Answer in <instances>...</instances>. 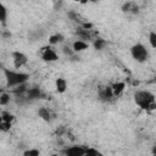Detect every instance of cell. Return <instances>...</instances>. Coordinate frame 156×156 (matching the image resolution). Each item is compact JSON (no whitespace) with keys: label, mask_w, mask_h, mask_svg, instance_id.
Segmentation results:
<instances>
[{"label":"cell","mask_w":156,"mask_h":156,"mask_svg":"<svg viewBox=\"0 0 156 156\" xmlns=\"http://www.w3.org/2000/svg\"><path fill=\"white\" fill-rule=\"evenodd\" d=\"M134 101L143 110H155L156 107L155 95L149 90H138L134 94Z\"/></svg>","instance_id":"1"},{"label":"cell","mask_w":156,"mask_h":156,"mask_svg":"<svg viewBox=\"0 0 156 156\" xmlns=\"http://www.w3.org/2000/svg\"><path fill=\"white\" fill-rule=\"evenodd\" d=\"M5 79H6V85L9 88H15L17 85L24 84L29 79V74L24 72H18V71H12L9 68L4 69Z\"/></svg>","instance_id":"2"},{"label":"cell","mask_w":156,"mask_h":156,"mask_svg":"<svg viewBox=\"0 0 156 156\" xmlns=\"http://www.w3.org/2000/svg\"><path fill=\"white\" fill-rule=\"evenodd\" d=\"M130 54H132L133 58L135 61H138V62H145L149 58V51H147V49L143 44H140V43H138V44H135V45L132 46Z\"/></svg>","instance_id":"3"},{"label":"cell","mask_w":156,"mask_h":156,"mask_svg":"<svg viewBox=\"0 0 156 156\" xmlns=\"http://www.w3.org/2000/svg\"><path fill=\"white\" fill-rule=\"evenodd\" d=\"M41 58L45 62H55L58 60V55L55 51L54 48L51 46H45L43 48V52H41Z\"/></svg>","instance_id":"4"},{"label":"cell","mask_w":156,"mask_h":156,"mask_svg":"<svg viewBox=\"0 0 156 156\" xmlns=\"http://www.w3.org/2000/svg\"><path fill=\"white\" fill-rule=\"evenodd\" d=\"M85 152H87V147L80 146V145L68 146L67 149L63 150L65 156H84Z\"/></svg>","instance_id":"5"},{"label":"cell","mask_w":156,"mask_h":156,"mask_svg":"<svg viewBox=\"0 0 156 156\" xmlns=\"http://www.w3.org/2000/svg\"><path fill=\"white\" fill-rule=\"evenodd\" d=\"M12 60H13V66L16 68H21L22 66H24L28 62L27 56L21 51H13L12 52Z\"/></svg>","instance_id":"6"},{"label":"cell","mask_w":156,"mask_h":156,"mask_svg":"<svg viewBox=\"0 0 156 156\" xmlns=\"http://www.w3.org/2000/svg\"><path fill=\"white\" fill-rule=\"evenodd\" d=\"M26 94H27L28 100H35V99H39L41 96V90L38 87H33V88H28Z\"/></svg>","instance_id":"7"},{"label":"cell","mask_w":156,"mask_h":156,"mask_svg":"<svg viewBox=\"0 0 156 156\" xmlns=\"http://www.w3.org/2000/svg\"><path fill=\"white\" fill-rule=\"evenodd\" d=\"M99 96L102 101H110L113 98V93L111 90V87H106V88L101 89L100 93H99Z\"/></svg>","instance_id":"8"},{"label":"cell","mask_w":156,"mask_h":156,"mask_svg":"<svg viewBox=\"0 0 156 156\" xmlns=\"http://www.w3.org/2000/svg\"><path fill=\"white\" fill-rule=\"evenodd\" d=\"M88 43L87 41H83V40H76L73 44H72V50L73 52H80V51H84L88 49Z\"/></svg>","instance_id":"9"},{"label":"cell","mask_w":156,"mask_h":156,"mask_svg":"<svg viewBox=\"0 0 156 156\" xmlns=\"http://www.w3.org/2000/svg\"><path fill=\"white\" fill-rule=\"evenodd\" d=\"M124 88H126V83H124V82H117V83L112 84V85H111V90H112V93H113V96L121 95V94L123 93Z\"/></svg>","instance_id":"10"},{"label":"cell","mask_w":156,"mask_h":156,"mask_svg":"<svg viewBox=\"0 0 156 156\" xmlns=\"http://www.w3.org/2000/svg\"><path fill=\"white\" fill-rule=\"evenodd\" d=\"M55 85H56V90H57V93L62 94V93H65V91H66V89H67V80H66L65 78L60 77V78H57V79H56Z\"/></svg>","instance_id":"11"},{"label":"cell","mask_w":156,"mask_h":156,"mask_svg":"<svg viewBox=\"0 0 156 156\" xmlns=\"http://www.w3.org/2000/svg\"><path fill=\"white\" fill-rule=\"evenodd\" d=\"M38 116H39L41 119L46 121V122L51 121V112L49 111V108H45V107H40V108L38 110Z\"/></svg>","instance_id":"12"},{"label":"cell","mask_w":156,"mask_h":156,"mask_svg":"<svg viewBox=\"0 0 156 156\" xmlns=\"http://www.w3.org/2000/svg\"><path fill=\"white\" fill-rule=\"evenodd\" d=\"M27 90H28V88L26 87V84H21V85L15 87V88H13V90H12V93H13L17 98H22V96L27 93Z\"/></svg>","instance_id":"13"},{"label":"cell","mask_w":156,"mask_h":156,"mask_svg":"<svg viewBox=\"0 0 156 156\" xmlns=\"http://www.w3.org/2000/svg\"><path fill=\"white\" fill-rule=\"evenodd\" d=\"M77 34H78V37L80 38L79 40H83V41H85V40H89V39H91V35H90L89 30H87V29H84V28H80L79 30H77Z\"/></svg>","instance_id":"14"},{"label":"cell","mask_w":156,"mask_h":156,"mask_svg":"<svg viewBox=\"0 0 156 156\" xmlns=\"http://www.w3.org/2000/svg\"><path fill=\"white\" fill-rule=\"evenodd\" d=\"M6 18H7V9L5 7V5L0 1V22L2 24L6 23Z\"/></svg>","instance_id":"15"},{"label":"cell","mask_w":156,"mask_h":156,"mask_svg":"<svg viewBox=\"0 0 156 156\" xmlns=\"http://www.w3.org/2000/svg\"><path fill=\"white\" fill-rule=\"evenodd\" d=\"M63 41V35L62 34H52L49 37V44L51 45H55L57 43H61Z\"/></svg>","instance_id":"16"},{"label":"cell","mask_w":156,"mask_h":156,"mask_svg":"<svg viewBox=\"0 0 156 156\" xmlns=\"http://www.w3.org/2000/svg\"><path fill=\"white\" fill-rule=\"evenodd\" d=\"M10 101H11V95L6 91H2L1 95H0V105H2V106L7 105Z\"/></svg>","instance_id":"17"},{"label":"cell","mask_w":156,"mask_h":156,"mask_svg":"<svg viewBox=\"0 0 156 156\" xmlns=\"http://www.w3.org/2000/svg\"><path fill=\"white\" fill-rule=\"evenodd\" d=\"M106 44H107L106 40H105V39H101V38H98V39L94 40V48H95L96 50H101V49H104Z\"/></svg>","instance_id":"18"},{"label":"cell","mask_w":156,"mask_h":156,"mask_svg":"<svg viewBox=\"0 0 156 156\" xmlns=\"http://www.w3.org/2000/svg\"><path fill=\"white\" fill-rule=\"evenodd\" d=\"M1 119H2V122H5V123H11V122L13 121V115H11L10 112L5 111V112L1 113Z\"/></svg>","instance_id":"19"},{"label":"cell","mask_w":156,"mask_h":156,"mask_svg":"<svg viewBox=\"0 0 156 156\" xmlns=\"http://www.w3.org/2000/svg\"><path fill=\"white\" fill-rule=\"evenodd\" d=\"M23 156H40V151L38 149H28L23 152Z\"/></svg>","instance_id":"20"},{"label":"cell","mask_w":156,"mask_h":156,"mask_svg":"<svg viewBox=\"0 0 156 156\" xmlns=\"http://www.w3.org/2000/svg\"><path fill=\"white\" fill-rule=\"evenodd\" d=\"M149 41H150V45L151 48H156V33L155 32H150L149 34Z\"/></svg>","instance_id":"21"},{"label":"cell","mask_w":156,"mask_h":156,"mask_svg":"<svg viewBox=\"0 0 156 156\" xmlns=\"http://www.w3.org/2000/svg\"><path fill=\"white\" fill-rule=\"evenodd\" d=\"M87 156H104L100 151L95 150V149H87V152H85Z\"/></svg>","instance_id":"22"},{"label":"cell","mask_w":156,"mask_h":156,"mask_svg":"<svg viewBox=\"0 0 156 156\" xmlns=\"http://www.w3.org/2000/svg\"><path fill=\"white\" fill-rule=\"evenodd\" d=\"M62 51H63L66 55H68V56H73V54H74L73 50H72L71 48H68V46H63V48H62Z\"/></svg>","instance_id":"23"},{"label":"cell","mask_w":156,"mask_h":156,"mask_svg":"<svg viewBox=\"0 0 156 156\" xmlns=\"http://www.w3.org/2000/svg\"><path fill=\"white\" fill-rule=\"evenodd\" d=\"M1 126H2V119H1V115H0V129H1Z\"/></svg>","instance_id":"24"},{"label":"cell","mask_w":156,"mask_h":156,"mask_svg":"<svg viewBox=\"0 0 156 156\" xmlns=\"http://www.w3.org/2000/svg\"><path fill=\"white\" fill-rule=\"evenodd\" d=\"M51 156H60V155H57V154H52Z\"/></svg>","instance_id":"25"},{"label":"cell","mask_w":156,"mask_h":156,"mask_svg":"<svg viewBox=\"0 0 156 156\" xmlns=\"http://www.w3.org/2000/svg\"><path fill=\"white\" fill-rule=\"evenodd\" d=\"M1 93H2V89H0V95H1Z\"/></svg>","instance_id":"26"}]
</instances>
